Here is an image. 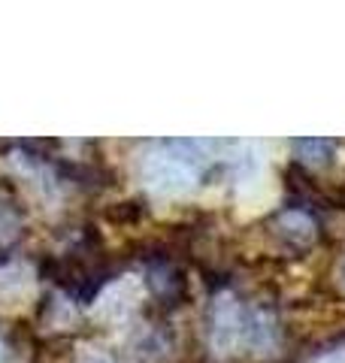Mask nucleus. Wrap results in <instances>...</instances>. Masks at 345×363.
Wrapping results in <instances>:
<instances>
[{"instance_id":"nucleus-1","label":"nucleus","mask_w":345,"mask_h":363,"mask_svg":"<svg viewBox=\"0 0 345 363\" xmlns=\"http://www.w3.org/2000/svg\"><path fill=\"white\" fill-rule=\"evenodd\" d=\"M140 182L158 197H179L197 185V164L188 143L155 145L140 157Z\"/></svg>"},{"instance_id":"nucleus-2","label":"nucleus","mask_w":345,"mask_h":363,"mask_svg":"<svg viewBox=\"0 0 345 363\" xmlns=\"http://www.w3.org/2000/svg\"><path fill=\"white\" fill-rule=\"evenodd\" d=\"M243 336H246V309L239 306L236 297L221 294L212 309V333H209L212 351L215 354H234L243 345Z\"/></svg>"},{"instance_id":"nucleus-3","label":"nucleus","mask_w":345,"mask_h":363,"mask_svg":"<svg viewBox=\"0 0 345 363\" xmlns=\"http://www.w3.org/2000/svg\"><path fill=\"white\" fill-rule=\"evenodd\" d=\"M37 294V272L28 264H6L0 267V309H25Z\"/></svg>"},{"instance_id":"nucleus-4","label":"nucleus","mask_w":345,"mask_h":363,"mask_svg":"<svg viewBox=\"0 0 345 363\" xmlns=\"http://www.w3.org/2000/svg\"><path fill=\"white\" fill-rule=\"evenodd\" d=\"M140 294H143L140 279L124 276L121 281H115V285L103 291V297L94 306V315L103 318V321H121L124 315H131L136 300H140Z\"/></svg>"},{"instance_id":"nucleus-5","label":"nucleus","mask_w":345,"mask_h":363,"mask_svg":"<svg viewBox=\"0 0 345 363\" xmlns=\"http://www.w3.org/2000/svg\"><path fill=\"white\" fill-rule=\"evenodd\" d=\"M279 227H282V233L291 236L297 245H303V242H309L315 236V224L309 221L303 212H285L279 218Z\"/></svg>"},{"instance_id":"nucleus-6","label":"nucleus","mask_w":345,"mask_h":363,"mask_svg":"<svg viewBox=\"0 0 345 363\" xmlns=\"http://www.w3.org/2000/svg\"><path fill=\"white\" fill-rule=\"evenodd\" d=\"M297 152H300V161L306 164H327L333 145L327 140H303L297 143Z\"/></svg>"},{"instance_id":"nucleus-7","label":"nucleus","mask_w":345,"mask_h":363,"mask_svg":"<svg viewBox=\"0 0 345 363\" xmlns=\"http://www.w3.org/2000/svg\"><path fill=\"white\" fill-rule=\"evenodd\" d=\"M312 363H345V345L333 348V351H327V354H321V357H315Z\"/></svg>"},{"instance_id":"nucleus-8","label":"nucleus","mask_w":345,"mask_h":363,"mask_svg":"<svg viewBox=\"0 0 345 363\" xmlns=\"http://www.w3.org/2000/svg\"><path fill=\"white\" fill-rule=\"evenodd\" d=\"M0 363H6V345L0 342Z\"/></svg>"},{"instance_id":"nucleus-9","label":"nucleus","mask_w":345,"mask_h":363,"mask_svg":"<svg viewBox=\"0 0 345 363\" xmlns=\"http://www.w3.org/2000/svg\"><path fill=\"white\" fill-rule=\"evenodd\" d=\"M88 363H106V360H100V357H91Z\"/></svg>"}]
</instances>
